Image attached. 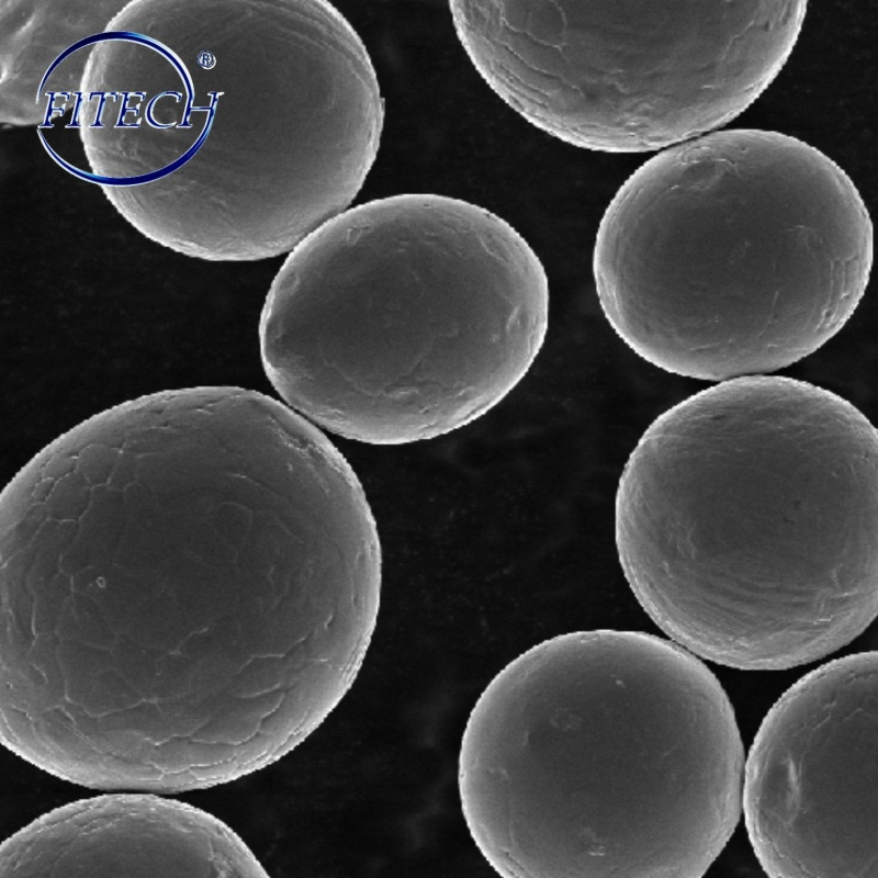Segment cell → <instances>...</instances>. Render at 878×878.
Returning <instances> with one entry per match:
<instances>
[{
  "label": "cell",
  "mask_w": 878,
  "mask_h": 878,
  "mask_svg": "<svg viewBox=\"0 0 878 878\" xmlns=\"http://www.w3.org/2000/svg\"><path fill=\"white\" fill-rule=\"evenodd\" d=\"M878 435L807 381H721L658 415L622 470L615 542L652 621L693 654L792 668L878 610Z\"/></svg>",
  "instance_id": "obj_1"
},
{
  "label": "cell",
  "mask_w": 878,
  "mask_h": 878,
  "mask_svg": "<svg viewBox=\"0 0 878 878\" xmlns=\"http://www.w3.org/2000/svg\"><path fill=\"white\" fill-rule=\"evenodd\" d=\"M744 764L728 695L697 655L596 629L494 676L466 721L458 785L503 877L699 878L740 821Z\"/></svg>",
  "instance_id": "obj_2"
},
{
  "label": "cell",
  "mask_w": 878,
  "mask_h": 878,
  "mask_svg": "<svg viewBox=\"0 0 878 878\" xmlns=\"http://www.w3.org/2000/svg\"><path fill=\"white\" fill-rule=\"evenodd\" d=\"M742 812L774 878H878V654L833 660L764 718Z\"/></svg>",
  "instance_id": "obj_6"
},
{
  "label": "cell",
  "mask_w": 878,
  "mask_h": 878,
  "mask_svg": "<svg viewBox=\"0 0 878 878\" xmlns=\"http://www.w3.org/2000/svg\"><path fill=\"white\" fill-rule=\"evenodd\" d=\"M874 232L845 171L772 131L672 146L621 185L598 226L603 313L646 362L727 381L814 353L858 307Z\"/></svg>",
  "instance_id": "obj_4"
},
{
  "label": "cell",
  "mask_w": 878,
  "mask_h": 878,
  "mask_svg": "<svg viewBox=\"0 0 878 878\" xmlns=\"http://www.w3.org/2000/svg\"><path fill=\"white\" fill-rule=\"evenodd\" d=\"M268 878L224 822L154 792L58 807L8 837L0 878Z\"/></svg>",
  "instance_id": "obj_7"
},
{
  "label": "cell",
  "mask_w": 878,
  "mask_h": 878,
  "mask_svg": "<svg viewBox=\"0 0 878 878\" xmlns=\"http://www.w3.org/2000/svg\"><path fill=\"white\" fill-rule=\"evenodd\" d=\"M549 301L542 262L505 219L447 195H392L291 251L262 308L260 354L309 421L373 444L428 440L518 385Z\"/></svg>",
  "instance_id": "obj_3"
},
{
  "label": "cell",
  "mask_w": 878,
  "mask_h": 878,
  "mask_svg": "<svg viewBox=\"0 0 878 878\" xmlns=\"http://www.w3.org/2000/svg\"><path fill=\"white\" fill-rule=\"evenodd\" d=\"M200 66L205 69H211L215 65V57L210 52H203L198 55Z\"/></svg>",
  "instance_id": "obj_8"
},
{
  "label": "cell",
  "mask_w": 878,
  "mask_h": 878,
  "mask_svg": "<svg viewBox=\"0 0 878 878\" xmlns=\"http://www.w3.org/2000/svg\"><path fill=\"white\" fill-rule=\"evenodd\" d=\"M471 63L504 102L577 147L682 143L714 79L710 37L683 1H450Z\"/></svg>",
  "instance_id": "obj_5"
}]
</instances>
